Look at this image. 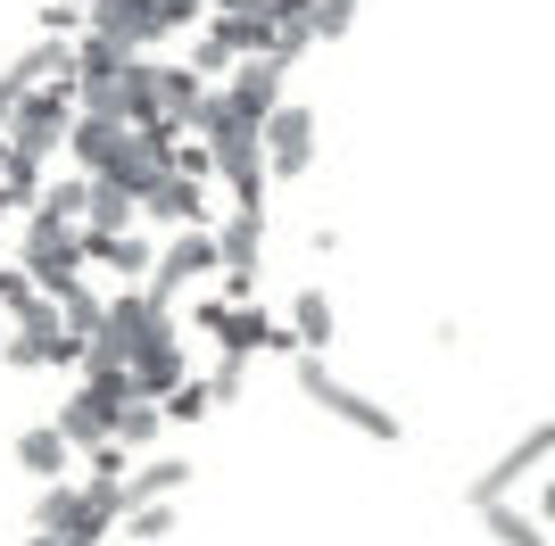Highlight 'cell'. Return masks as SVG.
<instances>
[{
  "mask_svg": "<svg viewBox=\"0 0 555 546\" xmlns=\"http://www.w3.org/2000/svg\"><path fill=\"white\" fill-rule=\"evenodd\" d=\"M59 431L75 439V455H92L100 439H116V406H108V398H100L92 381H83V389H75V398H67V406H59Z\"/></svg>",
  "mask_w": 555,
  "mask_h": 546,
  "instance_id": "9a60e30c",
  "label": "cell"
},
{
  "mask_svg": "<svg viewBox=\"0 0 555 546\" xmlns=\"http://www.w3.org/2000/svg\"><path fill=\"white\" fill-rule=\"evenodd\" d=\"M125 538H133V546L175 538V505H133V514H125Z\"/></svg>",
  "mask_w": 555,
  "mask_h": 546,
  "instance_id": "f1b7e54d",
  "label": "cell"
},
{
  "mask_svg": "<svg viewBox=\"0 0 555 546\" xmlns=\"http://www.w3.org/2000/svg\"><path fill=\"white\" fill-rule=\"evenodd\" d=\"M125 133L133 125H116V116H75V133H67V158H75V174H116V158H125Z\"/></svg>",
  "mask_w": 555,
  "mask_h": 546,
  "instance_id": "7c38bea8",
  "label": "cell"
},
{
  "mask_svg": "<svg viewBox=\"0 0 555 546\" xmlns=\"http://www.w3.org/2000/svg\"><path fill=\"white\" fill-rule=\"evenodd\" d=\"M191 381V356H183V332L166 323V332H150V340L133 348V389L141 398H166V389Z\"/></svg>",
  "mask_w": 555,
  "mask_h": 546,
  "instance_id": "30bf717a",
  "label": "cell"
},
{
  "mask_svg": "<svg viewBox=\"0 0 555 546\" xmlns=\"http://www.w3.org/2000/svg\"><path fill=\"white\" fill-rule=\"evenodd\" d=\"M175 174L208 182V174H216V141H183V150H175Z\"/></svg>",
  "mask_w": 555,
  "mask_h": 546,
  "instance_id": "1f68e13d",
  "label": "cell"
},
{
  "mask_svg": "<svg viewBox=\"0 0 555 546\" xmlns=\"http://www.w3.org/2000/svg\"><path fill=\"white\" fill-rule=\"evenodd\" d=\"M539 464H555V422H531V431L514 439V447L498 455L489 472H473V489H464V497H473V514H481V505H506L514 489L539 472Z\"/></svg>",
  "mask_w": 555,
  "mask_h": 546,
  "instance_id": "5b68a950",
  "label": "cell"
},
{
  "mask_svg": "<svg viewBox=\"0 0 555 546\" xmlns=\"http://www.w3.org/2000/svg\"><path fill=\"white\" fill-rule=\"evenodd\" d=\"M216 9H266V0H216Z\"/></svg>",
  "mask_w": 555,
  "mask_h": 546,
  "instance_id": "74e56055",
  "label": "cell"
},
{
  "mask_svg": "<svg viewBox=\"0 0 555 546\" xmlns=\"http://www.w3.org/2000/svg\"><path fill=\"white\" fill-rule=\"evenodd\" d=\"M75 116H83V100H75V83H42V91H34V100H25V108H17V125H9V133H17V150H25V158H34V166H50V158H59V150H67Z\"/></svg>",
  "mask_w": 555,
  "mask_h": 546,
  "instance_id": "277c9868",
  "label": "cell"
},
{
  "mask_svg": "<svg viewBox=\"0 0 555 546\" xmlns=\"http://www.w3.org/2000/svg\"><path fill=\"white\" fill-rule=\"evenodd\" d=\"M291 373H299V398H307V406H324L332 422H348V431H365V439H382V447H398V414L373 406L365 389H348L340 373L315 356V348H299V356H291Z\"/></svg>",
  "mask_w": 555,
  "mask_h": 546,
  "instance_id": "6da1fadb",
  "label": "cell"
},
{
  "mask_svg": "<svg viewBox=\"0 0 555 546\" xmlns=\"http://www.w3.org/2000/svg\"><path fill=\"white\" fill-rule=\"evenodd\" d=\"M208 389H216V406H241V398H249V356H216Z\"/></svg>",
  "mask_w": 555,
  "mask_h": 546,
  "instance_id": "4dcf8cb0",
  "label": "cell"
},
{
  "mask_svg": "<svg viewBox=\"0 0 555 546\" xmlns=\"http://www.w3.org/2000/svg\"><path fill=\"white\" fill-rule=\"evenodd\" d=\"M25 546H75V538H42V530H34V538H25Z\"/></svg>",
  "mask_w": 555,
  "mask_h": 546,
  "instance_id": "8d00e7d4",
  "label": "cell"
},
{
  "mask_svg": "<svg viewBox=\"0 0 555 546\" xmlns=\"http://www.w3.org/2000/svg\"><path fill=\"white\" fill-rule=\"evenodd\" d=\"M282 75H291V58H282V50H266V58H241V67H232V83H224L232 116H241V125H266V116L282 108Z\"/></svg>",
  "mask_w": 555,
  "mask_h": 546,
  "instance_id": "ba28073f",
  "label": "cell"
},
{
  "mask_svg": "<svg viewBox=\"0 0 555 546\" xmlns=\"http://www.w3.org/2000/svg\"><path fill=\"white\" fill-rule=\"evenodd\" d=\"M17 464H25V472H42V480H67L75 472V439L59 431V422H25V431H17Z\"/></svg>",
  "mask_w": 555,
  "mask_h": 546,
  "instance_id": "2e32d148",
  "label": "cell"
},
{
  "mask_svg": "<svg viewBox=\"0 0 555 546\" xmlns=\"http://www.w3.org/2000/svg\"><path fill=\"white\" fill-rule=\"evenodd\" d=\"M357 9H365V0H315V9H307V25H315V42H340L348 25H357Z\"/></svg>",
  "mask_w": 555,
  "mask_h": 546,
  "instance_id": "f546056e",
  "label": "cell"
},
{
  "mask_svg": "<svg viewBox=\"0 0 555 546\" xmlns=\"http://www.w3.org/2000/svg\"><path fill=\"white\" fill-rule=\"evenodd\" d=\"M158 431H166V406H158V398H133V406L116 414V439H125V447H150Z\"/></svg>",
  "mask_w": 555,
  "mask_h": 546,
  "instance_id": "83f0119b",
  "label": "cell"
},
{
  "mask_svg": "<svg viewBox=\"0 0 555 546\" xmlns=\"http://www.w3.org/2000/svg\"><path fill=\"white\" fill-rule=\"evenodd\" d=\"M17 265L42 282V290H59V282H75L83 273V224H50V216H25V249Z\"/></svg>",
  "mask_w": 555,
  "mask_h": 546,
  "instance_id": "8992f818",
  "label": "cell"
},
{
  "mask_svg": "<svg viewBox=\"0 0 555 546\" xmlns=\"http://www.w3.org/2000/svg\"><path fill=\"white\" fill-rule=\"evenodd\" d=\"M9 216H34V191H17V182H0V224Z\"/></svg>",
  "mask_w": 555,
  "mask_h": 546,
  "instance_id": "e575fe53",
  "label": "cell"
},
{
  "mask_svg": "<svg viewBox=\"0 0 555 546\" xmlns=\"http://www.w3.org/2000/svg\"><path fill=\"white\" fill-rule=\"evenodd\" d=\"M141 216L166 232H191V224H216V207H208V182H191V174H158L150 191H141Z\"/></svg>",
  "mask_w": 555,
  "mask_h": 546,
  "instance_id": "9c48e42d",
  "label": "cell"
},
{
  "mask_svg": "<svg viewBox=\"0 0 555 546\" xmlns=\"http://www.w3.org/2000/svg\"><path fill=\"white\" fill-rule=\"evenodd\" d=\"M266 166H274V182H299V174H315V108H299V100H282L266 125Z\"/></svg>",
  "mask_w": 555,
  "mask_h": 546,
  "instance_id": "52a82bcc",
  "label": "cell"
},
{
  "mask_svg": "<svg viewBox=\"0 0 555 546\" xmlns=\"http://www.w3.org/2000/svg\"><path fill=\"white\" fill-rule=\"evenodd\" d=\"M75 514H83V480H42V497H34V530H42V538H67Z\"/></svg>",
  "mask_w": 555,
  "mask_h": 546,
  "instance_id": "44dd1931",
  "label": "cell"
},
{
  "mask_svg": "<svg viewBox=\"0 0 555 546\" xmlns=\"http://www.w3.org/2000/svg\"><path fill=\"white\" fill-rule=\"evenodd\" d=\"M216 240H224V273H257V249H266V216L232 207L224 224H216Z\"/></svg>",
  "mask_w": 555,
  "mask_h": 546,
  "instance_id": "d6986e66",
  "label": "cell"
},
{
  "mask_svg": "<svg viewBox=\"0 0 555 546\" xmlns=\"http://www.w3.org/2000/svg\"><path fill=\"white\" fill-rule=\"evenodd\" d=\"M191 323H199V332H208V340H224V323H232V307H224V298H199V307H191Z\"/></svg>",
  "mask_w": 555,
  "mask_h": 546,
  "instance_id": "836d02e7",
  "label": "cell"
},
{
  "mask_svg": "<svg viewBox=\"0 0 555 546\" xmlns=\"http://www.w3.org/2000/svg\"><path fill=\"white\" fill-rule=\"evenodd\" d=\"M232 67H241V50H232L216 25H199V34H191V75H224L232 83Z\"/></svg>",
  "mask_w": 555,
  "mask_h": 546,
  "instance_id": "4316f807",
  "label": "cell"
},
{
  "mask_svg": "<svg viewBox=\"0 0 555 546\" xmlns=\"http://www.w3.org/2000/svg\"><path fill=\"white\" fill-rule=\"evenodd\" d=\"M481 530H489V538H498V546H547V522H539V514H522V505H481Z\"/></svg>",
  "mask_w": 555,
  "mask_h": 546,
  "instance_id": "603a6c76",
  "label": "cell"
},
{
  "mask_svg": "<svg viewBox=\"0 0 555 546\" xmlns=\"http://www.w3.org/2000/svg\"><path fill=\"white\" fill-rule=\"evenodd\" d=\"M531 514H539V522H547V530H555V472H547V480H539V497H531Z\"/></svg>",
  "mask_w": 555,
  "mask_h": 546,
  "instance_id": "d590c367",
  "label": "cell"
},
{
  "mask_svg": "<svg viewBox=\"0 0 555 546\" xmlns=\"http://www.w3.org/2000/svg\"><path fill=\"white\" fill-rule=\"evenodd\" d=\"M92 34H108V42H125V50L166 42L158 34V0H92Z\"/></svg>",
  "mask_w": 555,
  "mask_h": 546,
  "instance_id": "5bb4252c",
  "label": "cell"
},
{
  "mask_svg": "<svg viewBox=\"0 0 555 546\" xmlns=\"http://www.w3.org/2000/svg\"><path fill=\"white\" fill-rule=\"evenodd\" d=\"M216 34H224L232 50H241V58H266V50H282V25L266 17V9H216Z\"/></svg>",
  "mask_w": 555,
  "mask_h": 546,
  "instance_id": "e0dca14e",
  "label": "cell"
},
{
  "mask_svg": "<svg viewBox=\"0 0 555 546\" xmlns=\"http://www.w3.org/2000/svg\"><path fill=\"white\" fill-rule=\"evenodd\" d=\"M50 298H59V315H67L75 332H83V340H100V332H108V298H100L92 282H83V273H75V282H59Z\"/></svg>",
  "mask_w": 555,
  "mask_h": 546,
  "instance_id": "7402d4cb",
  "label": "cell"
},
{
  "mask_svg": "<svg viewBox=\"0 0 555 546\" xmlns=\"http://www.w3.org/2000/svg\"><path fill=\"white\" fill-rule=\"evenodd\" d=\"M158 83H166V116H175V125H191V116L208 108V75H191V67H158Z\"/></svg>",
  "mask_w": 555,
  "mask_h": 546,
  "instance_id": "484cf974",
  "label": "cell"
},
{
  "mask_svg": "<svg viewBox=\"0 0 555 546\" xmlns=\"http://www.w3.org/2000/svg\"><path fill=\"white\" fill-rule=\"evenodd\" d=\"M0 348H9V315H0Z\"/></svg>",
  "mask_w": 555,
  "mask_h": 546,
  "instance_id": "f35d334b",
  "label": "cell"
},
{
  "mask_svg": "<svg viewBox=\"0 0 555 546\" xmlns=\"http://www.w3.org/2000/svg\"><path fill=\"white\" fill-rule=\"evenodd\" d=\"M183 489H191V455H150V464L125 472V514L133 505H175Z\"/></svg>",
  "mask_w": 555,
  "mask_h": 546,
  "instance_id": "4fadbf2b",
  "label": "cell"
},
{
  "mask_svg": "<svg viewBox=\"0 0 555 546\" xmlns=\"http://www.w3.org/2000/svg\"><path fill=\"white\" fill-rule=\"evenodd\" d=\"M133 216H141V191H133V182H116V174H100L83 224H92V232H133Z\"/></svg>",
  "mask_w": 555,
  "mask_h": 546,
  "instance_id": "ffe728a7",
  "label": "cell"
},
{
  "mask_svg": "<svg viewBox=\"0 0 555 546\" xmlns=\"http://www.w3.org/2000/svg\"><path fill=\"white\" fill-rule=\"evenodd\" d=\"M282 323H291V340H299V348H315V356H324V348H332V332H340V315H332V298L315 290V282H307V290L291 298V315H282Z\"/></svg>",
  "mask_w": 555,
  "mask_h": 546,
  "instance_id": "ac0fdd59",
  "label": "cell"
},
{
  "mask_svg": "<svg viewBox=\"0 0 555 546\" xmlns=\"http://www.w3.org/2000/svg\"><path fill=\"white\" fill-rule=\"evenodd\" d=\"M34 216H50V224H83V216H92V174L42 182V199H34Z\"/></svg>",
  "mask_w": 555,
  "mask_h": 546,
  "instance_id": "cb8c5ba5",
  "label": "cell"
},
{
  "mask_svg": "<svg viewBox=\"0 0 555 546\" xmlns=\"http://www.w3.org/2000/svg\"><path fill=\"white\" fill-rule=\"evenodd\" d=\"M0 364H17V373L83 364V332H75V323L59 315V298H42V307H25V315L9 323V348H0Z\"/></svg>",
  "mask_w": 555,
  "mask_h": 546,
  "instance_id": "7a4b0ae2",
  "label": "cell"
},
{
  "mask_svg": "<svg viewBox=\"0 0 555 546\" xmlns=\"http://www.w3.org/2000/svg\"><path fill=\"white\" fill-rule=\"evenodd\" d=\"M125 455H133L125 439H100V447L83 455V464H92V480H125Z\"/></svg>",
  "mask_w": 555,
  "mask_h": 546,
  "instance_id": "d6a6232c",
  "label": "cell"
},
{
  "mask_svg": "<svg viewBox=\"0 0 555 546\" xmlns=\"http://www.w3.org/2000/svg\"><path fill=\"white\" fill-rule=\"evenodd\" d=\"M199 273H224V240H216V224H191V232H175V240L158 249V273H150L141 290H150V298L166 307V315H175V298H183L191 282H199Z\"/></svg>",
  "mask_w": 555,
  "mask_h": 546,
  "instance_id": "3957f363",
  "label": "cell"
},
{
  "mask_svg": "<svg viewBox=\"0 0 555 546\" xmlns=\"http://www.w3.org/2000/svg\"><path fill=\"white\" fill-rule=\"evenodd\" d=\"M83 265H100V273H125V282H150V273H158V249H150V240H141V232H92L83 224Z\"/></svg>",
  "mask_w": 555,
  "mask_h": 546,
  "instance_id": "8fae6325",
  "label": "cell"
},
{
  "mask_svg": "<svg viewBox=\"0 0 555 546\" xmlns=\"http://www.w3.org/2000/svg\"><path fill=\"white\" fill-rule=\"evenodd\" d=\"M158 406H166V422H175V431H191V422H208V414H216V389H208V373H191L183 389H166Z\"/></svg>",
  "mask_w": 555,
  "mask_h": 546,
  "instance_id": "d4e9b609",
  "label": "cell"
}]
</instances>
